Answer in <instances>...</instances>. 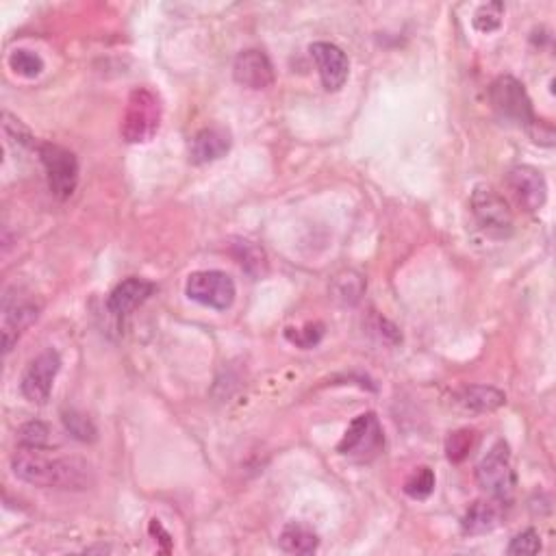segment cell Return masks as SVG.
I'll use <instances>...</instances> for the list:
<instances>
[{"label":"cell","instance_id":"cell-8","mask_svg":"<svg viewBox=\"0 0 556 556\" xmlns=\"http://www.w3.org/2000/svg\"><path fill=\"white\" fill-rule=\"evenodd\" d=\"M185 294H187V298H192L202 307L226 311L235 302L237 287H235L233 278L226 272L200 270V272L189 274L187 283H185Z\"/></svg>","mask_w":556,"mask_h":556},{"label":"cell","instance_id":"cell-12","mask_svg":"<svg viewBox=\"0 0 556 556\" xmlns=\"http://www.w3.org/2000/svg\"><path fill=\"white\" fill-rule=\"evenodd\" d=\"M507 181H509V187H511V192L515 194L517 202H520V205L526 211L535 213L543 205H546L548 183H546V179H543V174L537 168H533V166H515L509 172Z\"/></svg>","mask_w":556,"mask_h":556},{"label":"cell","instance_id":"cell-7","mask_svg":"<svg viewBox=\"0 0 556 556\" xmlns=\"http://www.w3.org/2000/svg\"><path fill=\"white\" fill-rule=\"evenodd\" d=\"M385 446L383 426L374 413H361L352 420L344 439L339 441L337 452L341 457L355 461H372Z\"/></svg>","mask_w":556,"mask_h":556},{"label":"cell","instance_id":"cell-1","mask_svg":"<svg viewBox=\"0 0 556 556\" xmlns=\"http://www.w3.org/2000/svg\"><path fill=\"white\" fill-rule=\"evenodd\" d=\"M11 470L24 483L44 489L85 491L94 485L90 463L77 457H50L44 448H20L11 459Z\"/></svg>","mask_w":556,"mask_h":556},{"label":"cell","instance_id":"cell-10","mask_svg":"<svg viewBox=\"0 0 556 556\" xmlns=\"http://www.w3.org/2000/svg\"><path fill=\"white\" fill-rule=\"evenodd\" d=\"M40 309L33 300H18V289L16 296L14 292H7L3 298V352L9 355L14 346L18 344L20 335L37 320Z\"/></svg>","mask_w":556,"mask_h":556},{"label":"cell","instance_id":"cell-22","mask_svg":"<svg viewBox=\"0 0 556 556\" xmlns=\"http://www.w3.org/2000/svg\"><path fill=\"white\" fill-rule=\"evenodd\" d=\"M476 444V433L470 431V428H463V431L457 433H450L448 441H446V452H448V459L452 463H461L467 457H470V452Z\"/></svg>","mask_w":556,"mask_h":556},{"label":"cell","instance_id":"cell-26","mask_svg":"<svg viewBox=\"0 0 556 556\" xmlns=\"http://www.w3.org/2000/svg\"><path fill=\"white\" fill-rule=\"evenodd\" d=\"M513 556H522V554H539L541 552V537L535 528H528L524 533H520L517 537H513L511 546L507 550Z\"/></svg>","mask_w":556,"mask_h":556},{"label":"cell","instance_id":"cell-17","mask_svg":"<svg viewBox=\"0 0 556 556\" xmlns=\"http://www.w3.org/2000/svg\"><path fill=\"white\" fill-rule=\"evenodd\" d=\"M457 404L461 409L472 411V413H491L507 404V396H504V391H500L496 387L472 385V387H465L459 391Z\"/></svg>","mask_w":556,"mask_h":556},{"label":"cell","instance_id":"cell-24","mask_svg":"<svg viewBox=\"0 0 556 556\" xmlns=\"http://www.w3.org/2000/svg\"><path fill=\"white\" fill-rule=\"evenodd\" d=\"M235 255H237L239 263H242V268H246L250 274L263 272L265 255H263V250L257 248L252 242H246V239H242V242L235 244Z\"/></svg>","mask_w":556,"mask_h":556},{"label":"cell","instance_id":"cell-4","mask_svg":"<svg viewBox=\"0 0 556 556\" xmlns=\"http://www.w3.org/2000/svg\"><path fill=\"white\" fill-rule=\"evenodd\" d=\"M489 100H491V107L496 109V113L502 120L524 126L528 131L535 126L537 118L533 111V103H530L524 85L517 79L498 77L494 83H491Z\"/></svg>","mask_w":556,"mask_h":556},{"label":"cell","instance_id":"cell-23","mask_svg":"<svg viewBox=\"0 0 556 556\" xmlns=\"http://www.w3.org/2000/svg\"><path fill=\"white\" fill-rule=\"evenodd\" d=\"M504 18V5L502 3H487L480 5L474 14V27L480 33H494L500 29Z\"/></svg>","mask_w":556,"mask_h":556},{"label":"cell","instance_id":"cell-21","mask_svg":"<svg viewBox=\"0 0 556 556\" xmlns=\"http://www.w3.org/2000/svg\"><path fill=\"white\" fill-rule=\"evenodd\" d=\"M435 491V474L431 467H420V470L409 476L404 483V494L413 500H426Z\"/></svg>","mask_w":556,"mask_h":556},{"label":"cell","instance_id":"cell-20","mask_svg":"<svg viewBox=\"0 0 556 556\" xmlns=\"http://www.w3.org/2000/svg\"><path fill=\"white\" fill-rule=\"evenodd\" d=\"M9 68L14 70L16 74H20V77H24V79H35L42 74L44 61H42L40 55L33 53V50L18 48L9 55Z\"/></svg>","mask_w":556,"mask_h":556},{"label":"cell","instance_id":"cell-13","mask_svg":"<svg viewBox=\"0 0 556 556\" xmlns=\"http://www.w3.org/2000/svg\"><path fill=\"white\" fill-rule=\"evenodd\" d=\"M233 74L235 81L248 87V90H265V87H270L276 79L270 57L265 55L263 50L255 48L244 50V53L237 55Z\"/></svg>","mask_w":556,"mask_h":556},{"label":"cell","instance_id":"cell-25","mask_svg":"<svg viewBox=\"0 0 556 556\" xmlns=\"http://www.w3.org/2000/svg\"><path fill=\"white\" fill-rule=\"evenodd\" d=\"M50 431L42 422H29L18 431V439L22 448H46Z\"/></svg>","mask_w":556,"mask_h":556},{"label":"cell","instance_id":"cell-18","mask_svg":"<svg viewBox=\"0 0 556 556\" xmlns=\"http://www.w3.org/2000/svg\"><path fill=\"white\" fill-rule=\"evenodd\" d=\"M278 543H281V548L289 554H313L320 546V539L309 526L292 522L281 530Z\"/></svg>","mask_w":556,"mask_h":556},{"label":"cell","instance_id":"cell-14","mask_svg":"<svg viewBox=\"0 0 556 556\" xmlns=\"http://www.w3.org/2000/svg\"><path fill=\"white\" fill-rule=\"evenodd\" d=\"M155 292V285L146 281V278H126L122 281L113 292L109 294L107 300V309L111 315H116V318H124V315H129L131 311H135L142 302H146L150 296Z\"/></svg>","mask_w":556,"mask_h":556},{"label":"cell","instance_id":"cell-3","mask_svg":"<svg viewBox=\"0 0 556 556\" xmlns=\"http://www.w3.org/2000/svg\"><path fill=\"white\" fill-rule=\"evenodd\" d=\"M476 480L489 498L509 504L515 496L517 478L511 463V452L504 441L491 448L476 467Z\"/></svg>","mask_w":556,"mask_h":556},{"label":"cell","instance_id":"cell-2","mask_svg":"<svg viewBox=\"0 0 556 556\" xmlns=\"http://www.w3.org/2000/svg\"><path fill=\"white\" fill-rule=\"evenodd\" d=\"M161 103L157 94L146 87H137L129 94L122 118V137L129 144H146L159 131Z\"/></svg>","mask_w":556,"mask_h":556},{"label":"cell","instance_id":"cell-5","mask_svg":"<svg viewBox=\"0 0 556 556\" xmlns=\"http://www.w3.org/2000/svg\"><path fill=\"white\" fill-rule=\"evenodd\" d=\"M472 213L487 237L491 239H509L513 235L515 222L513 213L498 192L491 187H476L472 194Z\"/></svg>","mask_w":556,"mask_h":556},{"label":"cell","instance_id":"cell-6","mask_svg":"<svg viewBox=\"0 0 556 556\" xmlns=\"http://www.w3.org/2000/svg\"><path fill=\"white\" fill-rule=\"evenodd\" d=\"M37 155L46 170L48 187L59 200H68L79 185V161L68 148L57 144H40Z\"/></svg>","mask_w":556,"mask_h":556},{"label":"cell","instance_id":"cell-11","mask_svg":"<svg viewBox=\"0 0 556 556\" xmlns=\"http://www.w3.org/2000/svg\"><path fill=\"white\" fill-rule=\"evenodd\" d=\"M309 53L315 61V66H318L320 79L326 90L328 92L341 90L344 83L348 81V72H350V61L344 50L331 42H315L311 44Z\"/></svg>","mask_w":556,"mask_h":556},{"label":"cell","instance_id":"cell-16","mask_svg":"<svg viewBox=\"0 0 556 556\" xmlns=\"http://www.w3.org/2000/svg\"><path fill=\"white\" fill-rule=\"evenodd\" d=\"M504 507L507 504H502L494 498L489 500H478L474 502L470 509H467L465 517H463V533L465 535H485L491 533V530L498 528L502 515H504Z\"/></svg>","mask_w":556,"mask_h":556},{"label":"cell","instance_id":"cell-19","mask_svg":"<svg viewBox=\"0 0 556 556\" xmlns=\"http://www.w3.org/2000/svg\"><path fill=\"white\" fill-rule=\"evenodd\" d=\"M61 422H63V426H66V431L77 441H83V444H94V441L98 439V431H96L94 422L79 411H63Z\"/></svg>","mask_w":556,"mask_h":556},{"label":"cell","instance_id":"cell-27","mask_svg":"<svg viewBox=\"0 0 556 556\" xmlns=\"http://www.w3.org/2000/svg\"><path fill=\"white\" fill-rule=\"evenodd\" d=\"M324 335V326L322 324H309L307 328H302V331H296L294 333V328H287V339L292 341V344L300 346V348H313L318 341L322 339Z\"/></svg>","mask_w":556,"mask_h":556},{"label":"cell","instance_id":"cell-9","mask_svg":"<svg viewBox=\"0 0 556 556\" xmlns=\"http://www.w3.org/2000/svg\"><path fill=\"white\" fill-rule=\"evenodd\" d=\"M59 370H61V359L55 350L40 352L22 374V381H20L22 396L31 404H46Z\"/></svg>","mask_w":556,"mask_h":556},{"label":"cell","instance_id":"cell-15","mask_svg":"<svg viewBox=\"0 0 556 556\" xmlns=\"http://www.w3.org/2000/svg\"><path fill=\"white\" fill-rule=\"evenodd\" d=\"M229 150V131L220 129V126H209V129H202L196 133V137L192 139V148H189V155H192L194 163H211L222 159Z\"/></svg>","mask_w":556,"mask_h":556}]
</instances>
